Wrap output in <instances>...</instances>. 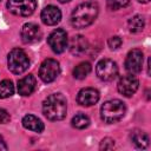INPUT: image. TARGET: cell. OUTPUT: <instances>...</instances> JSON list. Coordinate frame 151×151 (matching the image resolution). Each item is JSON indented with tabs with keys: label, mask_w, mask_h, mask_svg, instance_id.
<instances>
[{
	"label": "cell",
	"mask_w": 151,
	"mask_h": 151,
	"mask_svg": "<svg viewBox=\"0 0 151 151\" xmlns=\"http://www.w3.org/2000/svg\"><path fill=\"white\" fill-rule=\"evenodd\" d=\"M37 86V80L33 74H28L18 81V92L21 96H29Z\"/></svg>",
	"instance_id": "9a60e30c"
},
{
	"label": "cell",
	"mask_w": 151,
	"mask_h": 151,
	"mask_svg": "<svg viewBox=\"0 0 151 151\" xmlns=\"http://www.w3.org/2000/svg\"><path fill=\"white\" fill-rule=\"evenodd\" d=\"M0 150H7V145L1 136H0Z\"/></svg>",
	"instance_id": "484cf974"
},
{
	"label": "cell",
	"mask_w": 151,
	"mask_h": 151,
	"mask_svg": "<svg viewBox=\"0 0 151 151\" xmlns=\"http://www.w3.org/2000/svg\"><path fill=\"white\" fill-rule=\"evenodd\" d=\"M99 12L98 4L94 1H86L74 8L71 15V24L76 28H85L90 26L97 18Z\"/></svg>",
	"instance_id": "6da1fadb"
},
{
	"label": "cell",
	"mask_w": 151,
	"mask_h": 151,
	"mask_svg": "<svg viewBox=\"0 0 151 151\" xmlns=\"http://www.w3.org/2000/svg\"><path fill=\"white\" fill-rule=\"evenodd\" d=\"M47 42L54 53H63L66 50L68 44L67 33L63 28H58L48 35Z\"/></svg>",
	"instance_id": "ba28073f"
},
{
	"label": "cell",
	"mask_w": 151,
	"mask_h": 151,
	"mask_svg": "<svg viewBox=\"0 0 151 151\" xmlns=\"http://www.w3.org/2000/svg\"><path fill=\"white\" fill-rule=\"evenodd\" d=\"M91 72V64L87 61L80 63L79 65H77L73 70V77L76 79H84L87 77V74Z\"/></svg>",
	"instance_id": "d6986e66"
},
{
	"label": "cell",
	"mask_w": 151,
	"mask_h": 151,
	"mask_svg": "<svg viewBox=\"0 0 151 151\" xmlns=\"http://www.w3.org/2000/svg\"><path fill=\"white\" fill-rule=\"evenodd\" d=\"M14 93V85L11 80L5 79L0 83V98H8Z\"/></svg>",
	"instance_id": "44dd1931"
},
{
	"label": "cell",
	"mask_w": 151,
	"mask_h": 151,
	"mask_svg": "<svg viewBox=\"0 0 151 151\" xmlns=\"http://www.w3.org/2000/svg\"><path fill=\"white\" fill-rule=\"evenodd\" d=\"M130 2V0H106L107 7L112 11H117L119 8H123L125 6H127Z\"/></svg>",
	"instance_id": "7402d4cb"
},
{
	"label": "cell",
	"mask_w": 151,
	"mask_h": 151,
	"mask_svg": "<svg viewBox=\"0 0 151 151\" xmlns=\"http://www.w3.org/2000/svg\"><path fill=\"white\" fill-rule=\"evenodd\" d=\"M127 25H129L130 32L138 33V32H142L143 31V28L145 26V20H144V18L142 15H134V17H132L129 20Z\"/></svg>",
	"instance_id": "ac0fdd59"
},
{
	"label": "cell",
	"mask_w": 151,
	"mask_h": 151,
	"mask_svg": "<svg viewBox=\"0 0 151 151\" xmlns=\"http://www.w3.org/2000/svg\"><path fill=\"white\" fill-rule=\"evenodd\" d=\"M72 126L79 130L86 129L90 125V118L84 113H78L72 118Z\"/></svg>",
	"instance_id": "ffe728a7"
},
{
	"label": "cell",
	"mask_w": 151,
	"mask_h": 151,
	"mask_svg": "<svg viewBox=\"0 0 151 151\" xmlns=\"http://www.w3.org/2000/svg\"><path fill=\"white\" fill-rule=\"evenodd\" d=\"M130 138H131V142L132 144L137 147V149H146L149 146V136L146 132L142 131V130H133L130 134Z\"/></svg>",
	"instance_id": "e0dca14e"
},
{
	"label": "cell",
	"mask_w": 151,
	"mask_h": 151,
	"mask_svg": "<svg viewBox=\"0 0 151 151\" xmlns=\"http://www.w3.org/2000/svg\"><path fill=\"white\" fill-rule=\"evenodd\" d=\"M88 48V42L85 37L83 35H74L70 40V51L72 54L79 57L83 55Z\"/></svg>",
	"instance_id": "5bb4252c"
},
{
	"label": "cell",
	"mask_w": 151,
	"mask_h": 151,
	"mask_svg": "<svg viewBox=\"0 0 151 151\" xmlns=\"http://www.w3.org/2000/svg\"><path fill=\"white\" fill-rule=\"evenodd\" d=\"M122 39L119 38V37H117V35H114V37H111L110 39H109V41H107V45H109V47L111 48V50H118L120 46H122Z\"/></svg>",
	"instance_id": "603a6c76"
},
{
	"label": "cell",
	"mask_w": 151,
	"mask_h": 151,
	"mask_svg": "<svg viewBox=\"0 0 151 151\" xmlns=\"http://www.w3.org/2000/svg\"><path fill=\"white\" fill-rule=\"evenodd\" d=\"M20 35H21V39L24 42L32 44V42H37L40 40L41 31H40V27L38 25H35L33 22H27L22 26Z\"/></svg>",
	"instance_id": "8fae6325"
},
{
	"label": "cell",
	"mask_w": 151,
	"mask_h": 151,
	"mask_svg": "<svg viewBox=\"0 0 151 151\" xmlns=\"http://www.w3.org/2000/svg\"><path fill=\"white\" fill-rule=\"evenodd\" d=\"M138 86H139L138 79L134 76L129 74V76H123L119 79L117 88H118L119 93H122L123 96L131 97L132 94L136 93V91L138 90Z\"/></svg>",
	"instance_id": "30bf717a"
},
{
	"label": "cell",
	"mask_w": 151,
	"mask_h": 151,
	"mask_svg": "<svg viewBox=\"0 0 151 151\" xmlns=\"http://www.w3.org/2000/svg\"><path fill=\"white\" fill-rule=\"evenodd\" d=\"M60 19H61V12L58 7L53 5L46 6L41 12V20L45 25H48V26L57 25L60 21Z\"/></svg>",
	"instance_id": "4fadbf2b"
},
{
	"label": "cell",
	"mask_w": 151,
	"mask_h": 151,
	"mask_svg": "<svg viewBox=\"0 0 151 151\" xmlns=\"http://www.w3.org/2000/svg\"><path fill=\"white\" fill-rule=\"evenodd\" d=\"M126 112L125 104L119 99H111L105 101L100 109V117L105 123L112 124L120 120Z\"/></svg>",
	"instance_id": "3957f363"
},
{
	"label": "cell",
	"mask_w": 151,
	"mask_h": 151,
	"mask_svg": "<svg viewBox=\"0 0 151 151\" xmlns=\"http://www.w3.org/2000/svg\"><path fill=\"white\" fill-rule=\"evenodd\" d=\"M60 2H67V1H70V0H59Z\"/></svg>",
	"instance_id": "83f0119b"
},
{
	"label": "cell",
	"mask_w": 151,
	"mask_h": 151,
	"mask_svg": "<svg viewBox=\"0 0 151 151\" xmlns=\"http://www.w3.org/2000/svg\"><path fill=\"white\" fill-rule=\"evenodd\" d=\"M60 73L59 63L54 59H46L42 61L39 68V77L44 83L53 81Z\"/></svg>",
	"instance_id": "52a82bcc"
},
{
	"label": "cell",
	"mask_w": 151,
	"mask_h": 151,
	"mask_svg": "<svg viewBox=\"0 0 151 151\" xmlns=\"http://www.w3.org/2000/svg\"><path fill=\"white\" fill-rule=\"evenodd\" d=\"M98 100H99V92L92 87L81 88L77 96V101L83 106H92Z\"/></svg>",
	"instance_id": "7c38bea8"
},
{
	"label": "cell",
	"mask_w": 151,
	"mask_h": 151,
	"mask_svg": "<svg viewBox=\"0 0 151 151\" xmlns=\"http://www.w3.org/2000/svg\"><path fill=\"white\" fill-rule=\"evenodd\" d=\"M22 126L27 130H31L38 133L44 131V123L33 114H26L22 118Z\"/></svg>",
	"instance_id": "2e32d148"
},
{
	"label": "cell",
	"mask_w": 151,
	"mask_h": 151,
	"mask_svg": "<svg viewBox=\"0 0 151 151\" xmlns=\"http://www.w3.org/2000/svg\"><path fill=\"white\" fill-rule=\"evenodd\" d=\"M37 8L35 0H8L7 9L19 17H28Z\"/></svg>",
	"instance_id": "5b68a950"
},
{
	"label": "cell",
	"mask_w": 151,
	"mask_h": 151,
	"mask_svg": "<svg viewBox=\"0 0 151 151\" xmlns=\"http://www.w3.org/2000/svg\"><path fill=\"white\" fill-rule=\"evenodd\" d=\"M139 2H144V4H146V2H149L150 0H138Z\"/></svg>",
	"instance_id": "4316f807"
},
{
	"label": "cell",
	"mask_w": 151,
	"mask_h": 151,
	"mask_svg": "<svg viewBox=\"0 0 151 151\" xmlns=\"http://www.w3.org/2000/svg\"><path fill=\"white\" fill-rule=\"evenodd\" d=\"M7 65L11 72L20 74L25 72L29 66V59L25 51L21 48H13L7 57Z\"/></svg>",
	"instance_id": "277c9868"
},
{
	"label": "cell",
	"mask_w": 151,
	"mask_h": 151,
	"mask_svg": "<svg viewBox=\"0 0 151 151\" xmlns=\"http://www.w3.org/2000/svg\"><path fill=\"white\" fill-rule=\"evenodd\" d=\"M0 1H1V0H0Z\"/></svg>",
	"instance_id": "f1b7e54d"
},
{
	"label": "cell",
	"mask_w": 151,
	"mask_h": 151,
	"mask_svg": "<svg viewBox=\"0 0 151 151\" xmlns=\"http://www.w3.org/2000/svg\"><path fill=\"white\" fill-rule=\"evenodd\" d=\"M99 147H100V150H111V149L114 147V140L112 138L106 137L100 142V146Z\"/></svg>",
	"instance_id": "cb8c5ba5"
},
{
	"label": "cell",
	"mask_w": 151,
	"mask_h": 151,
	"mask_svg": "<svg viewBox=\"0 0 151 151\" xmlns=\"http://www.w3.org/2000/svg\"><path fill=\"white\" fill-rule=\"evenodd\" d=\"M11 119V116L9 113L4 110V109H0V124H5V123H8Z\"/></svg>",
	"instance_id": "d4e9b609"
},
{
	"label": "cell",
	"mask_w": 151,
	"mask_h": 151,
	"mask_svg": "<svg viewBox=\"0 0 151 151\" xmlns=\"http://www.w3.org/2000/svg\"><path fill=\"white\" fill-rule=\"evenodd\" d=\"M67 103L61 93H53L48 96L42 103V112L50 120H61L66 117Z\"/></svg>",
	"instance_id": "7a4b0ae2"
},
{
	"label": "cell",
	"mask_w": 151,
	"mask_h": 151,
	"mask_svg": "<svg viewBox=\"0 0 151 151\" xmlns=\"http://www.w3.org/2000/svg\"><path fill=\"white\" fill-rule=\"evenodd\" d=\"M143 67V52L138 48H133L127 53L125 60V68L131 74H137Z\"/></svg>",
	"instance_id": "9c48e42d"
},
{
	"label": "cell",
	"mask_w": 151,
	"mask_h": 151,
	"mask_svg": "<svg viewBox=\"0 0 151 151\" xmlns=\"http://www.w3.org/2000/svg\"><path fill=\"white\" fill-rule=\"evenodd\" d=\"M96 73L99 79L104 81L113 80L118 74V66L111 59H101L96 67Z\"/></svg>",
	"instance_id": "8992f818"
}]
</instances>
